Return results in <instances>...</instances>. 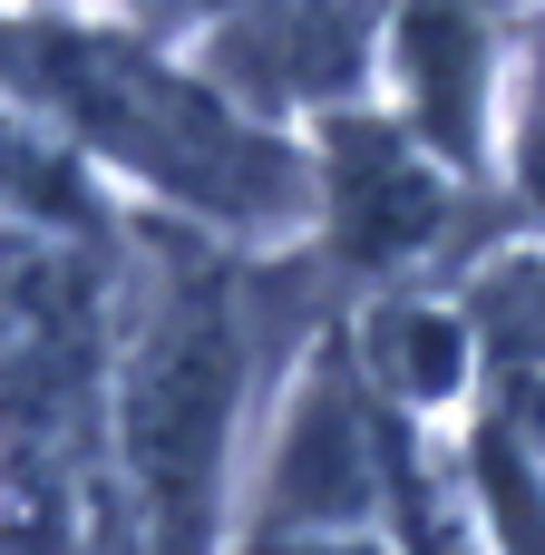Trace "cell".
<instances>
[]
</instances>
